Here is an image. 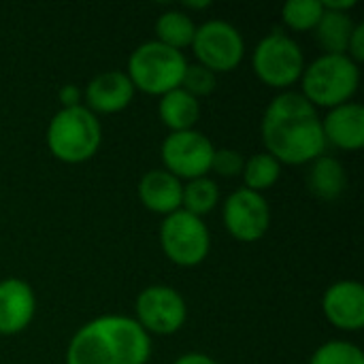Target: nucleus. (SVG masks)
<instances>
[{
  "label": "nucleus",
  "mask_w": 364,
  "mask_h": 364,
  "mask_svg": "<svg viewBox=\"0 0 364 364\" xmlns=\"http://www.w3.org/2000/svg\"><path fill=\"white\" fill-rule=\"evenodd\" d=\"M260 132L267 154L279 164H311L326 151L318 109L299 92H282L269 102Z\"/></svg>",
  "instance_id": "nucleus-1"
},
{
  "label": "nucleus",
  "mask_w": 364,
  "mask_h": 364,
  "mask_svg": "<svg viewBox=\"0 0 364 364\" xmlns=\"http://www.w3.org/2000/svg\"><path fill=\"white\" fill-rule=\"evenodd\" d=\"M151 339L134 318L100 316L83 324L66 348V364H147Z\"/></svg>",
  "instance_id": "nucleus-2"
},
{
  "label": "nucleus",
  "mask_w": 364,
  "mask_h": 364,
  "mask_svg": "<svg viewBox=\"0 0 364 364\" xmlns=\"http://www.w3.org/2000/svg\"><path fill=\"white\" fill-rule=\"evenodd\" d=\"M303 96L314 107L335 109L352 100L360 85V68L346 53H324L305 64L301 75Z\"/></svg>",
  "instance_id": "nucleus-3"
},
{
  "label": "nucleus",
  "mask_w": 364,
  "mask_h": 364,
  "mask_svg": "<svg viewBox=\"0 0 364 364\" xmlns=\"http://www.w3.org/2000/svg\"><path fill=\"white\" fill-rule=\"evenodd\" d=\"M102 143V126L85 107L60 109L47 126V147L53 158L66 164H81L94 158Z\"/></svg>",
  "instance_id": "nucleus-4"
},
{
  "label": "nucleus",
  "mask_w": 364,
  "mask_h": 364,
  "mask_svg": "<svg viewBox=\"0 0 364 364\" xmlns=\"http://www.w3.org/2000/svg\"><path fill=\"white\" fill-rule=\"evenodd\" d=\"M186 66L188 60L183 51L171 49L158 41H147L130 53L126 75L134 90L149 96H162L181 87Z\"/></svg>",
  "instance_id": "nucleus-5"
},
{
  "label": "nucleus",
  "mask_w": 364,
  "mask_h": 364,
  "mask_svg": "<svg viewBox=\"0 0 364 364\" xmlns=\"http://www.w3.org/2000/svg\"><path fill=\"white\" fill-rule=\"evenodd\" d=\"M252 68L256 77L269 87L286 90L301 81L305 70V55L292 36L275 30L258 41L252 53Z\"/></svg>",
  "instance_id": "nucleus-6"
},
{
  "label": "nucleus",
  "mask_w": 364,
  "mask_h": 364,
  "mask_svg": "<svg viewBox=\"0 0 364 364\" xmlns=\"http://www.w3.org/2000/svg\"><path fill=\"white\" fill-rule=\"evenodd\" d=\"M160 245L173 264L198 267L211 250L209 228L203 218L179 209L160 224Z\"/></svg>",
  "instance_id": "nucleus-7"
},
{
  "label": "nucleus",
  "mask_w": 364,
  "mask_h": 364,
  "mask_svg": "<svg viewBox=\"0 0 364 364\" xmlns=\"http://www.w3.org/2000/svg\"><path fill=\"white\" fill-rule=\"evenodd\" d=\"M190 47L194 49L198 64L211 73L235 70L245 55V41L241 32L224 19H209L203 26H196Z\"/></svg>",
  "instance_id": "nucleus-8"
},
{
  "label": "nucleus",
  "mask_w": 364,
  "mask_h": 364,
  "mask_svg": "<svg viewBox=\"0 0 364 364\" xmlns=\"http://www.w3.org/2000/svg\"><path fill=\"white\" fill-rule=\"evenodd\" d=\"M215 147L198 130H183V132H171L162 141V162L164 171L175 175L177 179H198L207 177L211 171Z\"/></svg>",
  "instance_id": "nucleus-9"
},
{
  "label": "nucleus",
  "mask_w": 364,
  "mask_h": 364,
  "mask_svg": "<svg viewBox=\"0 0 364 364\" xmlns=\"http://www.w3.org/2000/svg\"><path fill=\"white\" fill-rule=\"evenodd\" d=\"M136 322L149 335H173L181 331L188 320V305L183 296L171 286H149L141 290L134 303Z\"/></svg>",
  "instance_id": "nucleus-10"
},
{
  "label": "nucleus",
  "mask_w": 364,
  "mask_h": 364,
  "mask_svg": "<svg viewBox=\"0 0 364 364\" xmlns=\"http://www.w3.org/2000/svg\"><path fill=\"white\" fill-rule=\"evenodd\" d=\"M222 220L232 239L241 243H256L271 226V207L262 194L241 188L224 200Z\"/></svg>",
  "instance_id": "nucleus-11"
},
{
  "label": "nucleus",
  "mask_w": 364,
  "mask_h": 364,
  "mask_svg": "<svg viewBox=\"0 0 364 364\" xmlns=\"http://www.w3.org/2000/svg\"><path fill=\"white\" fill-rule=\"evenodd\" d=\"M324 318L339 331L356 333L364 326V286L343 279L326 288L322 296Z\"/></svg>",
  "instance_id": "nucleus-12"
},
{
  "label": "nucleus",
  "mask_w": 364,
  "mask_h": 364,
  "mask_svg": "<svg viewBox=\"0 0 364 364\" xmlns=\"http://www.w3.org/2000/svg\"><path fill=\"white\" fill-rule=\"evenodd\" d=\"M36 314V294L23 279L0 282V335L11 337L30 326Z\"/></svg>",
  "instance_id": "nucleus-13"
},
{
  "label": "nucleus",
  "mask_w": 364,
  "mask_h": 364,
  "mask_svg": "<svg viewBox=\"0 0 364 364\" xmlns=\"http://www.w3.org/2000/svg\"><path fill=\"white\" fill-rule=\"evenodd\" d=\"M134 85L130 83L124 70H105L96 75L83 90L85 107L96 113H119L124 111L134 98Z\"/></svg>",
  "instance_id": "nucleus-14"
},
{
  "label": "nucleus",
  "mask_w": 364,
  "mask_h": 364,
  "mask_svg": "<svg viewBox=\"0 0 364 364\" xmlns=\"http://www.w3.org/2000/svg\"><path fill=\"white\" fill-rule=\"evenodd\" d=\"M322 132L326 145L337 149L358 151L364 145V107L358 102H346L335 109H328L322 119Z\"/></svg>",
  "instance_id": "nucleus-15"
},
{
  "label": "nucleus",
  "mask_w": 364,
  "mask_h": 364,
  "mask_svg": "<svg viewBox=\"0 0 364 364\" xmlns=\"http://www.w3.org/2000/svg\"><path fill=\"white\" fill-rule=\"evenodd\" d=\"M136 194L145 209L166 218L181 209L183 183L168 171L154 168L141 177V181L136 186Z\"/></svg>",
  "instance_id": "nucleus-16"
},
{
  "label": "nucleus",
  "mask_w": 364,
  "mask_h": 364,
  "mask_svg": "<svg viewBox=\"0 0 364 364\" xmlns=\"http://www.w3.org/2000/svg\"><path fill=\"white\" fill-rule=\"evenodd\" d=\"M158 115L171 132L194 130V124L200 117V105L198 98L188 94L183 87H177L160 96Z\"/></svg>",
  "instance_id": "nucleus-17"
},
{
  "label": "nucleus",
  "mask_w": 364,
  "mask_h": 364,
  "mask_svg": "<svg viewBox=\"0 0 364 364\" xmlns=\"http://www.w3.org/2000/svg\"><path fill=\"white\" fill-rule=\"evenodd\" d=\"M309 190L326 203L337 200L346 188H348V175L343 164L333 156H320L311 162V168L307 173Z\"/></svg>",
  "instance_id": "nucleus-18"
},
{
  "label": "nucleus",
  "mask_w": 364,
  "mask_h": 364,
  "mask_svg": "<svg viewBox=\"0 0 364 364\" xmlns=\"http://www.w3.org/2000/svg\"><path fill=\"white\" fill-rule=\"evenodd\" d=\"M356 23L352 21L350 13H339V11H326L320 17L316 26V38L318 45L326 53H346L350 36L354 32Z\"/></svg>",
  "instance_id": "nucleus-19"
},
{
  "label": "nucleus",
  "mask_w": 364,
  "mask_h": 364,
  "mask_svg": "<svg viewBox=\"0 0 364 364\" xmlns=\"http://www.w3.org/2000/svg\"><path fill=\"white\" fill-rule=\"evenodd\" d=\"M196 34V23L194 19L177 9H171L166 13H162L156 21V41L171 47V49H186L192 45Z\"/></svg>",
  "instance_id": "nucleus-20"
},
{
  "label": "nucleus",
  "mask_w": 364,
  "mask_h": 364,
  "mask_svg": "<svg viewBox=\"0 0 364 364\" xmlns=\"http://www.w3.org/2000/svg\"><path fill=\"white\" fill-rule=\"evenodd\" d=\"M220 203V188L213 179L209 177H198V179H190L183 186V194H181V209L203 218L207 213H211Z\"/></svg>",
  "instance_id": "nucleus-21"
},
{
  "label": "nucleus",
  "mask_w": 364,
  "mask_h": 364,
  "mask_svg": "<svg viewBox=\"0 0 364 364\" xmlns=\"http://www.w3.org/2000/svg\"><path fill=\"white\" fill-rule=\"evenodd\" d=\"M243 181H245V188L252 190V192H258L262 194L264 190L273 188L282 175V164L271 156V154H254L245 160V166H243Z\"/></svg>",
  "instance_id": "nucleus-22"
},
{
  "label": "nucleus",
  "mask_w": 364,
  "mask_h": 364,
  "mask_svg": "<svg viewBox=\"0 0 364 364\" xmlns=\"http://www.w3.org/2000/svg\"><path fill=\"white\" fill-rule=\"evenodd\" d=\"M322 15H324L322 0H288L282 9V17L286 26L294 32L316 30Z\"/></svg>",
  "instance_id": "nucleus-23"
},
{
  "label": "nucleus",
  "mask_w": 364,
  "mask_h": 364,
  "mask_svg": "<svg viewBox=\"0 0 364 364\" xmlns=\"http://www.w3.org/2000/svg\"><path fill=\"white\" fill-rule=\"evenodd\" d=\"M309 364H364V354L350 341H328L314 352Z\"/></svg>",
  "instance_id": "nucleus-24"
},
{
  "label": "nucleus",
  "mask_w": 364,
  "mask_h": 364,
  "mask_svg": "<svg viewBox=\"0 0 364 364\" xmlns=\"http://www.w3.org/2000/svg\"><path fill=\"white\" fill-rule=\"evenodd\" d=\"M215 85H218L215 73H211L209 68L200 66L198 62L186 66V73H183V79H181V87L188 94H192L194 98L209 96L215 90Z\"/></svg>",
  "instance_id": "nucleus-25"
},
{
  "label": "nucleus",
  "mask_w": 364,
  "mask_h": 364,
  "mask_svg": "<svg viewBox=\"0 0 364 364\" xmlns=\"http://www.w3.org/2000/svg\"><path fill=\"white\" fill-rule=\"evenodd\" d=\"M245 158L237 149H215L211 160V171L222 177H237L243 173Z\"/></svg>",
  "instance_id": "nucleus-26"
},
{
  "label": "nucleus",
  "mask_w": 364,
  "mask_h": 364,
  "mask_svg": "<svg viewBox=\"0 0 364 364\" xmlns=\"http://www.w3.org/2000/svg\"><path fill=\"white\" fill-rule=\"evenodd\" d=\"M348 58H352L356 64H360L364 60V26L363 23H356L352 36H350V43H348V51H346Z\"/></svg>",
  "instance_id": "nucleus-27"
},
{
  "label": "nucleus",
  "mask_w": 364,
  "mask_h": 364,
  "mask_svg": "<svg viewBox=\"0 0 364 364\" xmlns=\"http://www.w3.org/2000/svg\"><path fill=\"white\" fill-rule=\"evenodd\" d=\"M58 98H60V102H62V109H70V107L83 105V92H81L77 85H73V83L62 85L60 92H58Z\"/></svg>",
  "instance_id": "nucleus-28"
},
{
  "label": "nucleus",
  "mask_w": 364,
  "mask_h": 364,
  "mask_svg": "<svg viewBox=\"0 0 364 364\" xmlns=\"http://www.w3.org/2000/svg\"><path fill=\"white\" fill-rule=\"evenodd\" d=\"M175 364H220L215 363L211 356L207 354H198V352H190V354H183L181 358H177Z\"/></svg>",
  "instance_id": "nucleus-29"
},
{
  "label": "nucleus",
  "mask_w": 364,
  "mask_h": 364,
  "mask_svg": "<svg viewBox=\"0 0 364 364\" xmlns=\"http://www.w3.org/2000/svg\"><path fill=\"white\" fill-rule=\"evenodd\" d=\"M322 6H324L326 11L350 13V9L356 6V0H322Z\"/></svg>",
  "instance_id": "nucleus-30"
},
{
  "label": "nucleus",
  "mask_w": 364,
  "mask_h": 364,
  "mask_svg": "<svg viewBox=\"0 0 364 364\" xmlns=\"http://www.w3.org/2000/svg\"><path fill=\"white\" fill-rule=\"evenodd\" d=\"M209 4H211V2H207V0H205V2H186V6H188V9H194V11H196V9H207Z\"/></svg>",
  "instance_id": "nucleus-31"
}]
</instances>
